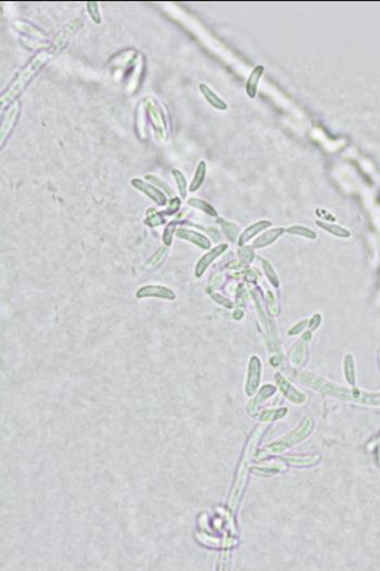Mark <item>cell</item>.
Segmentation results:
<instances>
[{
	"label": "cell",
	"mask_w": 380,
	"mask_h": 571,
	"mask_svg": "<svg viewBox=\"0 0 380 571\" xmlns=\"http://www.w3.org/2000/svg\"><path fill=\"white\" fill-rule=\"evenodd\" d=\"M288 233L292 234V235H299L302 237H307L310 239H315L316 238V233L312 230H310L308 228H304V226L301 225H293L291 228H289L286 230Z\"/></svg>",
	"instance_id": "17"
},
{
	"label": "cell",
	"mask_w": 380,
	"mask_h": 571,
	"mask_svg": "<svg viewBox=\"0 0 380 571\" xmlns=\"http://www.w3.org/2000/svg\"><path fill=\"white\" fill-rule=\"evenodd\" d=\"M173 175L175 177V181L177 183L178 191L181 193V196L185 198L187 196V181H186V177L184 176L182 172L177 169L173 170Z\"/></svg>",
	"instance_id": "18"
},
{
	"label": "cell",
	"mask_w": 380,
	"mask_h": 571,
	"mask_svg": "<svg viewBox=\"0 0 380 571\" xmlns=\"http://www.w3.org/2000/svg\"><path fill=\"white\" fill-rule=\"evenodd\" d=\"M284 232H285V229H282V228H276V229H273V230H269V231L262 234L260 237L255 239V242L253 243V247H254V248H263V247L271 245L280 235H282Z\"/></svg>",
	"instance_id": "9"
},
{
	"label": "cell",
	"mask_w": 380,
	"mask_h": 571,
	"mask_svg": "<svg viewBox=\"0 0 380 571\" xmlns=\"http://www.w3.org/2000/svg\"><path fill=\"white\" fill-rule=\"evenodd\" d=\"M138 298L142 297H159L164 299H175V293L170 288L161 285H147L141 287L136 293Z\"/></svg>",
	"instance_id": "3"
},
{
	"label": "cell",
	"mask_w": 380,
	"mask_h": 571,
	"mask_svg": "<svg viewBox=\"0 0 380 571\" xmlns=\"http://www.w3.org/2000/svg\"><path fill=\"white\" fill-rule=\"evenodd\" d=\"M132 185L138 191L143 193L144 195L150 197L152 201L156 202L159 206H164L167 204V197H165V195L161 191H159L155 186H152V185L143 182L142 180H140V178H134V180H132Z\"/></svg>",
	"instance_id": "4"
},
{
	"label": "cell",
	"mask_w": 380,
	"mask_h": 571,
	"mask_svg": "<svg viewBox=\"0 0 380 571\" xmlns=\"http://www.w3.org/2000/svg\"><path fill=\"white\" fill-rule=\"evenodd\" d=\"M222 226H223V229L225 230V232H226V234H227V236L230 237L231 239L234 240V239H235V235H236V234L238 233V228H237V226L235 225V224H233V223L225 222V221L223 222V225H222Z\"/></svg>",
	"instance_id": "25"
},
{
	"label": "cell",
	"mask_w": 380,
	"mask_h": 571,
	"mask_svg": "<svg viewBox=\"0 0 380 571\" xmlns=\"http://www.w3.org/2000/svg\"><path fill=\"white\" fill-rule=\"evenodd\" d=\"M50 58H51V52H49V50H44L37 53L36 56L25 66L23 70L17 75V78L12 82L10 87L3 93L2 106L4 107L5 105L9 104L11 100L15 99Z\"/></svg>",
	"instance_id": "1"
},
{
	"label": "cell",
	"mask_w": 380,
	"mask_h": 571,
	"mask_svg": "<svg viewBox=\"0 0 380 571\" xmlns=\"http://www.w3.org/2000/svg\"><path fill=\"white\" fill-rule=\"evenodd\" d=\"M264 71H265V67L259 65L253 69L250 75H249V78L246 82V93L249 96V98L253 99L255 98V96H257L259 82L262 78V75H263Z\"/></svg>",
	"instance_id": "7"
},
{
	"label": "cell",
	"mask_w": 380,
	"mask_h": 571,
	"mask_svg": "<svg viewBox=\"0 0 380 571\" xmlns=\"http://www.w3.org/2000/svg\"><path fill=\"white\" fill-rule=\"evenodd\" d=\"M176 235L179 238H183L186 240H189L192 244L199 246L202 249H209L211 247L210 240L206 238L202 234L198 232L187 230V229H178L176 232Z\"/></svg>",
	"instance_id": "6"
},
{
	"label": "cell",
	"mask_w": 380,
	"mask_h": 571,
	"mask_svg": "<svg viewBox=\"0 0 380 571\" xmlns=\"http://www.w3.org/2000/svg\"><path fill=\"white\" fill-rule=\"evenodd\" d=\"M168 251H169L168 248H165V247H161V248H159L158 251L148 261V265L151 266V267H156L158 265H160L163 261V259L165 258V256L168 255Z\"/></svg>",
	"instance_id": "21"
},
{
	"label": "cell",
	"mask_w": 380,
	"mask_h": 571,
	"mask_svg": "<svg viewBox=\"0 0 380 571\" xmlns=\"http://www.w3.org/2000/svg\"><path fill=\"white\" fill-rule=\"evenodd\" d=\"M212 297L214 298V300L217 301L218 304H220V305H223V306H225V307H227V308L233 307L232 302H231L230 300L224 298V297H222V296H220V295H218V294H213Z\"/></svg>",
	"instance_id": "27"
},
{
	"label": "cell",
	"mask_w": 380,
	"mask_h": 571,
	"mask_svg": "<svg viewBox=\"0 0 380 571\" xmlns=\"http://www.w3.org/2000/svg\"><path fill=\"white\" fill-rule=\"evenodd\" d=\"M87 11L89 13V16L93 19V21L96 22L97 24H99L101 22V17H100V12H99V8H98V3L96 2H89L87 3Z\"/></svg>",
	"instance_id": "20"
},
{
	"label": "cell",
	"mask_w": 380,
	"mask_h": 571,
	"mask_svg": "<svg viewBox=\"0 0 380 571\" xmlns=\"http://www.w3.org/2000/svg\"><path fill=\"white\" fill-rule=\"evenodd\" d=\"M345 374H347V379L350 383H354V366L353 360H352L351 355H348L347 359H345Z\"/></svg>",
	"instance_id": "23"
},
{
	"label": "cell",
	"mask_w": 380,
	"mask_h": 571,
	"mask_svg": "<svg viewBox=\"0 0 380 571\" xmlns=\"http://www.w3.org/2000/svg\"><path fill=\"white\" fill-rule=\"evenodd\" d=\"M262 263H263V268H264V270H265V272H266V274H267V277H268L269 281H271V283H272L274 286L277 287V286L279 285V281H278L277 275H276L275 270L273 269L272 265L269 264V263H267V261H266L265 259H263V261H262Z\"/></svg>",
	"instance_id": "22"
},
{
	"label": "cell",
	"mask_w": 380,
	"mask_h": 571,
	"mask_svg": "<svg viewBox=\"0 0 380 571\" xmlns=\"http://www.w3.org/2000/svg\"><path fill=\"white\" fill-rule=\"evenodd\" d=\"M147 219L144 220V223L149 226H159L164 223V218L154 209H150L147 212Z\"/></svg>",
	"instance_id": "19"
},
{
	"label": "cell",
	"mask_w": 380,
	"mask_h": 571,
	"mask_svg": "<svg viewBox=\"0 0 380 571\" xmlns=\"http://www.w3.org/2000/svg\"><path fill=\"white\" fill-rule=\"evenodd\" d=\"M179 205H181V202H179V198L172 199L171 205H170V208H169V210H168V213H174L175 211H177L178 208H179Z\"/></svg>",
	"instance_id": "28"
},
{
	"label": "cell",
	"mask_w": 380,
	"mask_h": 571,
	"mask_svg": "<svg viewBox=\"0 0 380 571\" xmlns=\"http://www.w3.org/2000/svg\"><path fill=\"white\" fill-rule=\"evenodd\" d=\"M199 88H200V92L202 93L203 97L206 99V101H208L212 107H214L217 110H226L227 109L228 106H227L226 102L222 98H219L218 96L215 93H214L208 85H205V84L202 83V84L199 85Z\"/></svg>",
	"instance_id": "11"
},
{
	"label": "cell",
	"mask_w": 380,
	"mask_h": 571,
	"mask_svg": "<svg viewBox=\"0 0 380 571\" xmlns=\"http://www.w3.org/2000/svg\"><path fill=\"white\" fill-rule=\"evenodd\" d=\"M205 174H206V164L204 161H200L197 167L195 176H193L192 182L189 186L190 192H196L198 188H200L205 178Z\"/></svg>",
	"instance_id": "13"
},
{
	"label": "cell",
	"mask_w": 380,
	"mask_h": 571,
	"mask_svg": "<svg viewBox=\"0 0 380 571\" xmlns=\"http://www.w3.org/2000/svg\"><path fill=\"white\" fill-rule=\"evenodd\" d=\"M20 109H21V104L20 101H16L15 104H13L8 110H7L5 116L3 119V124H2V144L4 145V142L8 139L10 133L12 132L13 128H15L17 120H18V116L20 114Z\"/></svg>",
	"instance_id": "2"
},
{
	"label": "cell",
	"mask_w": 380,
	"mask_h": 571,
	"mask_svg": "<svg viewBox=\"0 0 380 571\" xmlns=\"http://www.w3.org/2000/svg\"><path fill=\"white\" fill-rule=\"evenodd\" d=\"M174 230H175V222H171L164 231L163 242L167 246L172 244V238H173V233H174Z\"/></svg>",
	"instance_id": "24"
},
{
	"label": "cell",
	"mask_w": 380,
	"mask_h": 571,
	"mask_svg": "<svg viewBox=\"0 0 380 571\" xmlns=\"http://www.w3.org/2000/svg\"><path fill=\"white\" fill-rule=\"evenodd\" d=\"M227 248H228L227 244H220L216 247H214V248L211 249L209 252H206L204 256L199 260V263L196 266V272H195L196 277L198 278L201 277L206 268L213 263V260H215L218 256H220V255H222Z\"/></svg>",
	"instance_id": "5"
},
{
	"label": "cell",
	"mask_w": 380,
	"mask_h": 571,
	"mask_svg": "<svg viewBox=\"0 0 380 571\" xmlns=\"http://www.w3.org/2000/svg\"><path fill=\"white\" fill-rule=\"evenodd\" d=\"M269 225H272L271 221H267V220H262V221H259L257 223H254L252 225L249 226L247 228L244 233L241 234L240 237H239V245H245L248 240H250L252 237H254L257 235L258 233L262 232L263 230H265L266 228H268Z\"/></svg>",
	"instance_id": "10"
},
{
	"label": "cell",
	"mask_w": 380,
	"mask_h": 571,
	"mask_svg": "<svg viewBox=\"0 0 380 571\" xmlns=\"http://www.w3.org/2000/svg\"><path fill=\"white\" fill-rule=\"evenodd\" d=\"M260 362L258 358H253L250 363V369H249V380H248V390L249 393H251L258 387L259 380H260Z\"/></svg>",
	"instance_id": "12"
},
{
	"label": "cell",
	"mask_w": 380,
	"mask_h": 571,
	"mask_svg": "<svg viewBox=\"0 0 380 571\" xmlns=\"http://www.w3.org/2000/svg\"><path fill=\"white\" fill-rule=\"evenodd\" d=\"M146 178H147V180H149V181H152V183H155V184L160 185V186H161V187H163L164 189H167V192L169 193V194H170V195H172V191H171V188H170V187L168 186V185H167V184H165L164 182L162 183V181H161V180H160V178H159V177H157V176H154V175H147V176H146Z\"/></svg>",
	"instance_id": "26"
},
{
	"label": "cell",
	"mask_w": 380,
	"mask_h": 571,
	"mask_svg": "<svg viewBox=\"0 0 380 571\" xmlns=\"http://www.w3.org/2000/svg\"><path fill=\"white\" fill-rule=\"evenodd\" d=\"M81 26H82V21L80 19L73 20V21L68 25H66L64 29L58 34L57 37L54 38L53 40L54 46H56L58 49H60V48L65 44L66 40L70 38L75 32H78L81 29Z\"/></svg>",
	"instance_id": "8"
},
{
	"label": "cell",
	"mask_w": 380,
	"mask_h": 571,
	"mask_svg": "<svg viewBox=\"0 0 380 571\" xmlns=\"http://www.w3.org/2000/svg\"><path fill=\"white\" fill-rule=\"evenodd\" d=\"M188 205L193 208L202 210L203 212L208 213V215L211 217H217V211L215 210V208H213V206H211L209 203H206L204 201H201V199L190 198L188 201Z\"/></svg>",
	"instance_id": "15"
},
{
	"label": "cell",
	"mask_w": 380,
	"mask_h": 571,
	"mask_svg": "<svg viewBox=\"0 0 380 571\" xmlns=\"http://www.w3.org/2000/svg\"><path fill=\"white\" fill-rule=\"evenodd\" d=\"M148 109H149V113L151 115V118L156 120L155 121V126L157 128L158 134H159V132H160V131L162 133L165 132V125H164V122L162 120V113H161L160 110L157 109V107L155 105H152V104H150L148 106Z\"/></svg>",
	"instance_id": "16"
},
{
	"label": "cell",
	"mask_w": 380,
	"mask_h": 571,
	"mask_svg": "<svg viewBox=\"0 0 380 571\" xmlns=\"http://www.w3.org/2000/svg\"><path fill=\"white\" fill-rule=\"evenodd\" d=\"M316 224H319V226H321V228H323L324 230H326L327 232H329L330 234H333V235H335V236L342 237V238H348V237L351 236L350 231L342 228V226H340V225L326 223V222H323V221H316Z\"/></svg>",
	"instance_id": "14"
}]
</instances>
